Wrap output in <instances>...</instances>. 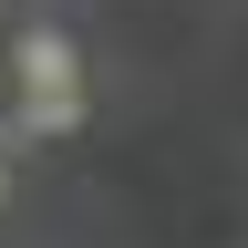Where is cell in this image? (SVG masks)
Instances as JSON below:
<instances>
[{
    "instance_id": "1",
    "label": "cell",
    "mask_w": 248,
    "mask_h": 248,
    "mask_svg": "<svg viewBox=\"0 0 248 248\" xmlns=\"http://www.w3.org/2000/svg\"><path fill=\"white\" fill-rule=\"evenodd\" d=\"M11 83H21V135H83L93 93H83V52L62 21H21L11 31Z\"/></svg>"
},
{
    "instance_id": "2",
    "label": "cell",
    "mask_w": 248,
    "mask_h": 248,
    "mask_svg": "<svg viewBox=\"0 0 248 248\" xmlns=\"http://www.w3.org/2000/svg\"><path fill=\"white\" fill-rule=\"evenodd\" d=\"M0 197H11V155H0Z\"/></svg>"
}]
</instances>
